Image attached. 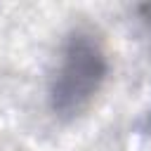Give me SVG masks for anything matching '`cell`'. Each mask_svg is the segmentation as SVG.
Listing matches in <instances>:
<instances>
[{
  "label": "cell",
  "instance_id": "1",
  "mask_svg": "<svg viewBox=\"0 0 151 151\" xmlns=\"http://www.w3.org/2000/svg\"><path fill=\"white\" fill-rule=\"evenodd\" d=\"M109 71L111 61L101 35L87 26L71 28L59 47L57 66L50 76V111L59 120L83 116L101 92Z\"/></svg>",
  "mask_w": 151,
  "mask_h": 151
},
{
  "label": "cell",
  "instance_id": "2",
  "mask_svg": "<svg viewBox=\"0 0 151 151\" xmlns=\"http://www.w3.org/2000/svg\"><path fill=\"white\" fill-rule=\"evenodd\" d=\"M142 14H144V21H146L149 28H151V5H144V7H142Z\"/></svg>",
  "mask_w": 151,
  "mask_h": 151
}]
</instances>
